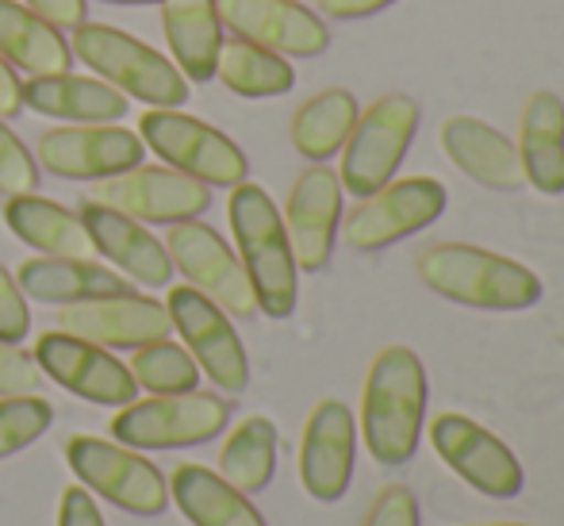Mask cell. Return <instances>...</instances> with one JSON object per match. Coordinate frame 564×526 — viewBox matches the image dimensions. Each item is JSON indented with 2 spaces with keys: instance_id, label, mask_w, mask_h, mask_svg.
I'll use <instances>...</instances> for the list:
<instances>
[{
  "instance_id": "15",
  "label": "cell",
  "mask_w": 564,
  "mask_h": 526,
  "mask_svg": "<svg viewBox=\"0 0 564 526\" xmlns=\"http://www.w3.org/2000/svg\"><path fill=\"white\" fill-rule=\"evenodd\" d=\"M31 357L43 369V377H51L54 385L82 396V400L100 404V408H123V404H131L139 396V385H134L127 362H119L116 354H108L97 342L77 339V334H39Z\"/></svg>"
},
{
  "instance_id": "6",
  "label": "cell",
  "mask_w": 564,
  "mask_h": 526,
  "mask_svg": "<svg viewBox=\"0 0 564 526\" xmlns=\"http://www.w3.org/2000/svg\"><path fill=\"white\" fill-rule=\"evenodd\" d=\"M139 139L147 150H154L165 165L204 181V185L235 189L250 178L242 147L216 131L204 119L188 116L181 108H150L139 116Z\"/></svg>"
},
{
  "instance_id": "31",
  "label": "cell",
  "mask_w": 564,
  "mask_h": 526,
  "mask_svg": "<svg viewBox=\"0 0 564 526\" xmlns=\"http://www.w3.org/2000/svg\"><path fill=\"white\" fill-rule=\"evenodd\" d=\"M276 473V427L265 416H246L219 450V476L246 496H258Z\"/></svg>"
},
{
  "instance_id": "36",
  "label": "cell",
  "mask_w": 564,
  "mask_h": 526,
  "mask_svg": "<svg viewBox=\"0 0 564 526\" xmlns=\"http://www.w3.org/2000/svg\"><path fill=\"white\" fill-rule=\"evenodd\" d=\"M28 334H31L28 297L20 292L15 277L0 266V342H12V346H20Z\"/></svg>"
},
{
  "instance_id": "33",
  "label": "cell",
  "mask_w": 564,
  "mask_h": 526,
  "mask_svg": "<svg viewBox=\"0 0 564 526\" xmlns=\"http://www.w3.org/2000/svg\"><path fill=\"white\" fill-rule=\"evenodd\" d=\"M51 422L54 408L39 393L0 396V458L28 450L35 438H43L51 430Z\"/></svg>"
},
{
  "instance_id": "32",
  "label": "cell",
  "mask_w": 564,
  "mask_h": 526,
  "mask_svg": "<svg viewBox=\"0 0 564 526\" xmlns=\"http://www.w3.org/2000/svg\"><path fill=\"white\" fill-rule=\"evenodd\" d=\"M131 369L134 385L147 388L154 396H173V393H193L200 385V365L193 362L185 346L170 339H154V342H142V346L131 350Z\"/></svg>"
},
{
  "instance_id": "14",
  "label": "cell",
  "mask_w": 564,
  "mask_h": 526,
  "mask_svg": "<svg viewBox=\"0 0 564 526\" xmlns=\"http://www.w3.org/2000/svg\"><path fill=\"white\" fill-rule=\"evenodd\" d=\"M89 201L108 204L139 223H181L200 219L212 208V185L173 165H134L127 173L97 181Z\"/></svg>"
},
{
  "instance_id": "19",
  "label": "cell",
  "mask_w": 564,
  "mask_h": 526,
  "mask_svg": "<svg viewBox=\"0 0 564 526\" xmlns=\"http://www.w3.org/2000/svg\"><path fill=\"white\" fill-rule=\"evenodd\" d=\"M58 331L89 339L105 350H134L142 342L170 339L173 323L165 304L139 292H119V297L82 300V304L58 308Z\"/></svg>"
},
{
  "instance_id": "7",
  "label": "cell",
  "mask_w": 564,
  "mask_h": 526,
  "mask_svg": "<svg viewBox=\"0 0 564 526\" xmlns=\"http://www.w3.org/2000/svg\"><path fill=\"white\" fill-rule=\"evenodd\" d=\"M230 422V404L216 393H173L131 400L112 416V438L131 450H185L219 438Z\"/></svg>"
},
{
  "instance_id": "8",
  "label": "cell",
  "mask_w": 564,
  "mask_h": 526,
  "mask_svg": "<svg viewBox=\"0 0 564 526\" xmlns=\"http://www.w3.org/2000/svg\"><path fill=\"white\" fill-rule=\"evenodd\" d=\"M449 193L438 178H392L341 215V238L354 250L377 254L442 219Z\"/></svg>"
},
{
  "instance_id": "18",
  "label": "cell",
  "mask_w": 564,
  "mask_h": 526,
  "mask_svg": "<svg viewBox=\"0 0 564 526\" xmlns=\"http://www.w3.org/2000/svg\"><path fill=\"white\" fill-rule=\"evenodd\" d=\"M216 12L238 39L284 58H319L330 46L327 23L300 0H216Z\"/></svg>"
},
{
  "instance_id": "30",
  "label": "cell",
  "mask_w": 564,
  "mask_h": 526,
  "mask_svg": "<svg viewBox=\"0 0 564 526\" xmlns=\"http://www.w3.org/2000/svg\"><path fill=\"white\" fill-rule=\"evenodd\" d=\"M216 74L238 97H284V93L296 85V69L284 54H273L265 46L250 43V39L230 35L219 43V58H216Z\"/></svg>"
},
{
  "instance_id": "35",
  "label": "cell",
  "mask_w": 564,
  "mask_h": 526,
  "mask_svg": "<svg viewBox=\"0 0 564 526\" xmlns=\"http://www.w3.org/2000/svg\"><path fill=\"white\" fill-rule=\"evenodd\" d=\"M361 526H423L415 492L408 484H384L369 504V512H365Z\"/></svg>"
},
{
  "instance_id": "37",
  "label": "cell",
  "mask_w": 564,
  "mask_h": 526,
  "mask_svg": "<svg viewBox=\"0 0 564 526\" xmlns=\"http://www.w3.org/2000/svg\"><path fill=\"white\" fill-rule=\"evenodd\" d=\"M39 385H43V369L35 365V357L12 342H0V396L39 393Z\"/></svg>"
},
{
  "instance_id": "23",
  "label": "cell",
  "mask_w": 564,
  "mask_h": 526,
  "mask_svg": "<svg viewBox=\"0 0 564 526\" xmlns=\"http://www.w3.org/2000/svg\"><path fill=\"white\" fill-rule=\"evenodd\" d=\"M514 150L530 189L542 196H564V100L553 89L527 97Z\"/></svg>"
},
{
  "instance_id": "11",
  "label": "cell",
  "mask_w": 564,
  "mask_h": 526,
  "mask_svg": "<svg viewBox=\"0 0 564 526\" xmlns=\"http://www.w3.org/2000/svg\"><path fill=\"white\" fill-rule=\"evenodd\" d=\"M165 312H170L173 331L181 334L193 362L212 377V385H219L230 396L246 393L250 357H246L242 339H238L235 323H230L224 308L204 297V292H196L193 285H177L165 297Z\"/></svg>"
},
{
  "instance_id": "3",
  "label": "cell",
  "mask_w": 564,
  "mask_h": 526,
  "mask_svg": "<svg viewBox=\"0 0 564 526\" xmlns=\"http://www.w3.org/2000/svg\"><path fill=\"white\" fill-rule=\"evenodd\" d=\"M227 219L235 230L238 261L250 277L258 312L269 319H289L300 300V266L292 254L289 230L273 196L253 181H238L230 189Z\"/></svg>"
},
{
  "instance_id": "21",
  "label": "cell",
  "mask_w": 564,
  "mask_h": 526,
  "mask_svg": "<svg viewBox=\"0 0 564 526\" xmlns=\"http://www.w3.org/2000/svg\"><path fill=\"white\" fill-rule=\"evenodd\" d=\"M438 142H442V154L468 181H476V185L496 189V193H519L527 185L514 142L503 131H496L491 124H484V119L449 116L438 127Z\"/></svg>"
},
{
  "instance_id": "41",
  "label": "cell",
  "mask_w": 564,
  "mask_h": 526,
  "mask_svg": "<svg viewBox=\"0 0 564 526\" xmlns=\"http://www.w3.org/2000/svg\"><path fill=\"white\" fill-rule=\"evenodd\" d=\"M20 89H23V82L15 77V69L0 58V119L20 116V108H23V93Z\"/></svg>"
},
{
  "instance_id": "12",
  "label": "cell",
  "mask_w": 564,
  "mask_h": 526,
  "mask_svg": "<svg viewBox=\"0 0 564 526\" xmlns=\"http://www.w3.org/2000/svg\"><path fill=\"white\" fill-rule=\"evenodd\" d=\"M165 250H170L173 269H181L185 281L193 285L196 292H204L208 300H216L227 315H235V319L258 315L250 277H246L238 254L219 238L216 227H208V223H200V219L170 223Z\"/></svg>"
},
{
  "instance_id": "28",
  "label": "cell",
  "mask_w": 564,
  "mask_h": 526,
  "mask_svg": "<svg viewBox=\"0 0 564 526\" xmlns=\"http://www.w3.org/2000/svg\"><path fill=\"white\" fill-rule=\"evenodd\" d=\"M0 58L8 66L23 69L28 77H54L66 74L74 51L62 39V31L39 20L28 4L0 0Z\"/></svg>"
},
{
  "instance_id": "24",
  "label": "cell",
  "mask_w": 564,
  "mask_h": 526,
  "mask_svg": "<svg viewBox=\"0 0 564 526\" xmlns=\"http://www.w3.org/2000/svg\"><path fill=\"white\" fill-rule=\"evenodd\" d=\"M4 223L20 243H28L43 258H97V246H93L82 215L39 193L8 196Z\"/></svg>"
},
{
  "instance_id": "34",
  "label": "cell",
  "mask_w": 564,
  "mask_h": 526,
  "mask_svg": "<svg viewBox=\"0 0 564 526\" xmlns=\"http://www.w3.org/2000/svg\"><path fill=\"white\" fill-rule=\"evenodd\" d=\"M35 185H39L35 154H31L20 142V135L0 119V196L35 193Z\"/></svg>"
},
{
  "instance_id": "9",
  "label": "cell",
  "mask_w": 564,
  "mask_h": 526,
  "mask_svg": "<svg viewBox=\"0 0 564 526\" xmlns=\"http://www.w3.org/2000/svg\"><path fill=\"white\" fill-rule=\"evenodd\" d=\"M66 461L82 489L105 496L108 504L131 515H162L170 500V481L154 461L134 453L131 446L105 442L97 434H74L66 442Z\"/></svg>"
},
{
  "instance_id": "40",
  "label": "cell",
  "mask_w": 564,
  "mask_h": 526,
  "mask_svg": "<svg viewBox=\"0 0 564 526\" xmlns=\"http://www.w3.org/2000/svg\"><path fill=\"white\" fill-rule=\"evenodd\" d=\"M315 4H319V12L330 15V20H369V15L392 8L395 0H315Z\"/></svg>"
},
{
  "instance_id": "38",
  "label": "cell",
  "mask_w": 564,
  "mask_h": 526,
  "mask_svg": "<svg viewBox=\"0 0 564 526\" xmlns=\"http://www.w3.org/2000/svg\"><path fill=\"white\" fill-rule=\"evenodd\" d=\"M58 526H105L97 500L89 496V489L82 484H69L58 500Z\"/></svg>"
},
{
  "instance_id": "5",
  "label": "cell",
  "mask_w": 564,
  "mask_h": 526,
  "mask_svg": "<svg viewBox=\"0 0 564 526\" xmlns=\"http://www.w3.org/2000/svg\"><path fill=\"white\" fill-rule=\"evenodd\" d=\"M423 124V108L408 93H384L369 108L357 116L354 131H349L341 154V193L349 196H372L377 189H384L388 181L400 173L403 158H408L411 142Z\"/></svg>"
},
{
  "instance_id": "26",
  "label": "cell",
  "mask_w": 564,
  "mask_h": 526,
  "mask_svg": "<svg viewBox=\"0 0 564 526\" xmlns=\"http://www.w3.org/2000/svg\"><path fill=\"white\" fill-rule=\"evenodd\" d=\"M170 496L193 526H269L246 492L193 461L170 473Z\"/></svg>"
},
{
  "instance_id": "17",
  "label": "cell",
  "mask_w": 564,
  "mask_h": 526,
  "mask_svg": "<svg viewBox=\"0 0 564 526\" xmlns=\"http://www.w3.org/2000/svg\"><path fill=\"white\" fill-rule=\"evenodd\" d=\"M357 422L349 404L319 400L300 434V484L315 504H338L354 484Z\"/></svg>"
},
{
  "instance_id": "1",
  "label": "cell",
  "mask_w": 564,
  "mask_h": 526,
  "mask_svg": "<svg viewBox=\"0 0 564 526\" xmlns=\"http://www.w3.org/2000/svg\"><path fill=\"white\" fill-rule=\"evenodd\" d=\"M426 369L411 346H384L361 388V442L384 469L408 465L426 430Z\"/></svg>"
},
{
  "instance_id": "13",
  "label": "cell",
  "mask_w": 564,
  "mask_h": 526,
  "mask_svg": "<svg viewBox=\"0 0 564 526\" xmlns=\"http://www.w3.org/2000/svg\"><path fill=\"white\" fill-rule=\"evenodd\" d=\"M139 131H127L119 124H66L39 135L35 162L54 178L69 181H105L142 165Z\"/></svg>"
},
{
  "instance_id": "39",
  "label": "cell",
  "mask_w": 564,
  "mask_h": 526,
  "mask_svg": "<svg viewBox=\"0 0 564 526\" xmlns=\"http://www.w3.org/2000/svg\"><path fill=\"white\" fill-rule=\"evenodd\" d=\"M39 20H46L51 28H77L85 23V0H23Z\"/></svg>"
},
{
  "instance_id": "16",
  "label": "cell",
  "mask_w": 564,
  "mask_h": 526,
  "mask_svg": "<svg viewBox=\"0 0 564 526\" xmlns=\"http://www.w3.org/2000/svg\"><path fill=\"white\" fill-rule=\"evenodd\" d=\"M284 230L304 273H323L335 258L341 227V181L327 162H312L296 173L284 201Z\"/></svg>"
},
{
  "instance_id": "2",
  "label": "cell",
  "mask_w": 564,
  "mask_h": 526,
  "mask_svg": "<svg viewBox=\"0 0 564 526\" xmlns=\"http://www.w3.org/2000/svg\"><path fill=\"white\" fill-rule=\"evenodd\" d=\"M415 273L442 300L480 312H527L545 297L530 266L468 243H431L415 258Z\"/></svg>"
},
{
  "instance_id": "42",
  "label": "cell",
  "mask_w": 564,
  "mask_h": 526,
  "mask_svg": "<svg viewBox=\"0 0 564 526\" xmlns=\"http://www.w3.org/2000/svg\"><path fill=\"white\" fill-rule=\"evenodd\" d=\"M108 4H162V0H108Z\"/></svg>"
},
{
  "instance_id": "20",
  "label": "cell",
  "mask_w": 564,
  "mask_h": 526,
  "mask_svg": "<svg viewBox=\"0 0 564 526\" xmlns=\"http://www.w3.org/2000/svg\"><path fill=\"white\" fill-rule=\"evenodd\" d=\"M77 215H82L97 254H105V258L112 261L116 273H123L127 281L142 285V289H162V285H170V277H173L170 250H165V243H158L139 219L108 208V204H100V201H89V196L82 201V212Z\"/></svg>"
},
{
  "instance_id": "27",
  "label": "cell",
  "mask_w": 564,
  "mask_h": 526,
  "mask_svg": "<svg viewBox=\"0 0 564 526\" xmlns=\"http://www.w3.org/2000/svg\"><path fill=\"white\" fill-rule=\"evenodd\" d=\"M162 28L173 66L188 82H212L216 77L224 23H219L216 0H162Z\"/></svg>"
},
{
  "instance_id": "10",
  "label": "cell",
  "mask_w": 564,
  "mask_h": 526,
  "mask_svg": "<svg viewBox=\"0 0 564 526\" xmlns=\"http://www.w3.org/2000/svg\"><path fill=\"white\" fill-rule=\"evenodd\" d=\"M426 438H431L442 465L453 469L480 496L514 500L527 484L522 461L511 453V446L460 411H438L426 422Z\"/></svg>"
},
{
  "instance_id": "4",
  "label": "cell",
  "mask_w": 564,
  "mask_h": 526,
  "mask_svg": "<svg viewBox=\"0 0 564 526\" xmlns=\"http://www.w3.org/2000/svg\"><path fill=\"white\" fill-rule=\"evenodd\" d=\"M69 51L123 97H134L150 108H181L188 100V77L165 54L112 23H77Z\"/></svg>"
},
{
  "instance_id": "22",
  "label": "cell",
  "mask_w": 564,
  "mask_h": 526,
  "mask_svg": "<svg viewBox=\"0 0 564 526\" xmlns=\"http://www.w3.org/2000/svg\"><path fill=\"white\" fill-rule=\"evenodd\" d=\"M15 285L28 300L39 304H82V300L119 297L131 292V281L116 269L100 266L97 258H28L15 269Z\"/></svg>"
},
{
  "instance_id": "43",
  "label": "cell",
  "mask_w": 564,
  "mask_h": 526,
  "mask_svg": "<svg viewBox=\"0 0 564 526\" xmlns=\"http://www.w3.org/2000/svg\"><path fill=\"white\" fill-rule=\"evenodd\" d=\"M484 526H530V523H484Z\"/></svg>"
},
{
  "instance_id": "29",
  "label": "cell",
  "mask_w": 564,
  "mask_h": 526,
  "mask_svg": "<svg viewBox=\"0 0 564 526\" xmlns=\"http://www.w3.org/2000/svg\"><path fill=\"white\" fill-rule=\"evenodd\" d=\"M357 116L361 108L349 89H319L292 111V147L307 162H330L346 147Z\"/></svg>"
},
{
  "instance_id": "25",
  "label": "cell",
  "mask_w": 564,
  "mask_h": 526,
  "mask_svg": "<svg viewBox=\"0 0 564 526\" xmlns=\"http://www.w3.org/2000/svg\"><path fill=\"white\" fill-rule=\"evenodd\" d=\"M20 93L31 111L62 124H116L119 116H127L123 93L100 77H82L69 69L54 77H31Z\"/></svg>"
}]
</instances>
